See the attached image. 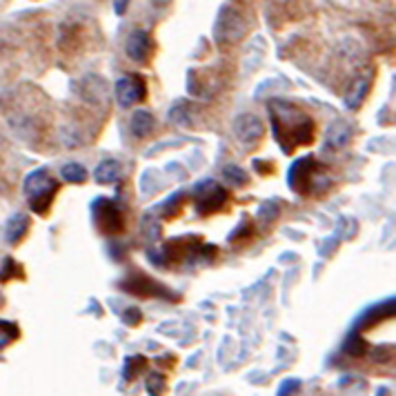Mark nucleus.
<instances>
[{
	"label": "nucleus",
	"instance_id": "16",
	"mask_svg": "<svg viewBox=\"0 0 396 396\" xmlns=\"http://www.w3.org/2000/svg\"><path fill=\"white\" fill-rule=\"evenodd\" d=\"M223 178L227 180V185H232V187H243L250 180L248 172L238 165H225L223 167Z\"/></svg>",
	"mask_w": 396,
	"mask_h": 396
},
{
	"label": "nucleus",
	"instance_id": "13",
	"mask_svg": "<svg viewBox=\"0 0 396 396\" xmlns=\"http://www.w3.org/2000/svg\"><path fill=\"white\" fill-rule=\"evenodd\" d=\"M352 139V127L345 120H332V125L327 127V136H325V145L330 149H341L349 143Z\"/></svg>",
	"mask_w": 396,
	"mask_h": 396
},
{
	"label": "nucleus",
	"instance_id": "18",
	"mask_svg": "<svg viewBox=\"0 0 396 396\" xmlns=\"http://www.w3.org/2000/svg\"><path fill=\"white\" fill-rule=\"evenodd\" d=\"M18 325H13L9 321H0V349H5L11 341L18 339Z\"/></svg>",
	"mask_w": 396,
	"mask_h": 396
},
{
	"label": "nucleus",
	"instance_id": "22",
	"mask_svg": "<svg viewBox=\"0 0 396 396\" xmlns=\"http://www.w3.org/2000/svg\"><path fill=\"white\" fill-rule=\"evenodd\" d=\"M123 318H125L127 325H139V323H141V312L136 310V308H129V310L123 314Z\"/></svg>",
	"mask_w": 396,
	"mask_h": 396
},
{
	"label": "nucleus",
	"instance_id": "1",
	"mask_svg": "<svg viewBox=\"0 0 396 396\" xmlns=\"http://www.w3.org/2000/svg\"><path fill=\"white\" fill-rule=\"evenodd\" d=\"M269 118H272V127L276 134L279 145L283 149L292 151L296 145H310L314 139V120L298 112L296 107L287 103H272L269 105Z\"/></svg>",
	"mask_w": 396,
	"mask_h": 396
},
{
	"label": "nucleus",
	"instance_id": "2",
	"mask_svg": "<svg viewBox=\"0 0 396 396\" xmlns=\"http://www.w3.org/2000/svg\"><path fill=\"white\" fill-rule=\"evenodd\" d=\"M58 180L50 174L47 167H38V170L29 172L23 182V192L29 201L32 211H36L38 216H45L50 211L54 196L58 194Z\"/></svg>",
	"mask_w": 396,
	"mask_h": 396
},
{
	"label": "nucleus",
	"instance_id": "15",
	"mask_svg": "<svg viewBox=\"0 0 396 396\" xmlns=\"http://www.w3.org/2000/svg\"><path fill=\"white\" fill-rule=\"evenodd\" d=\"M368 91H370V81H359V83H354V87H352V91H349L347 94V98H345V105L349 110H356V107H361V103L365 100V96H368Z\"/></svg>",
	"mask_w": 396,
	"mask_h": 396
},
{
	"label": "nucleus",
	"instance_id": "23",
	"mask_svg": "<svg viewBox=\"0 0 396 396\" xmlns=\"http://www.w3.org/2000/svg\"><path fill=\"white\" fill-rule=\"evenodd\" d=\"M3 303H5V296H3V292H0V308H3Z\"/></svg>",
	"mask_w": 396,
	"mask_h": 396
},
{
	"label": "nucleus",
	"instance_id": "12",
	"mask_svg": "<svg viewBox=\"0 0 396 396\" xmlns=\"http://www.w3.org/2000/svg\"><path fill=\"white\" fill-rule=\"evenodd\" d=\"M394 314V301L390 298L388 303H378V305H372L368 312H365L359 321H356V330H365V327H372L380 321H385Z\"/></svg>",
	"mask_w": 396,
	"mask_h": 396
},
{
	"label": "nucleus",
	"instance_id": "5",
	"mask_svg": "<svg viewBox=\"0 0 396 396\" xmlns=\"http://www.w3.org/2000/svg\"><path fill=\"white\" fill-rule=\"evenodd\" d=\"M243 34H245V21L243 16L232 9V7H225L221 11V16L216 21V27H214V36L221 45H232L236 42Z\"/></svg>",
	"mask_w": 396,
	"mask_h": 396
},
{
	"label": "nucleus",
	"instance_id": "4",
	"mask_svg": "<svg viewBox=\"0 0 396 396\" xmlns=\"http://www.w3.org/2000/svg\"><path fill=\"white\" fill-rule=\"evenodd\" d=\"M114 94H116V103L120 110H129L132 105L136 103H143L145 96H147V87H145V81L141 76L136 74H125L120 76L114 85Z\"/></svg>",
	"mask_w": 396,
	"mask_h": 396
},
{
	"label": "nucleus",
	"instance_id": "3",
	"mask_svg": "<svg viewBox=\"0 0 396 396\" xmlns=\"http://www.w3.org/2000/svg\"><path fill=\"white\" fill-rule=\"evenodd\" d=\"M194 207L201 216L214 214V211L223 209L227 203V192L219 185L216 180H203L194 187Z\"/></svg>",
	"mask_w": 396,
	"mask_h": 396
},
{
	"label": "nucleus",
	"instance_id": "20",
	"mask_svg": "<svg viewBox=\"0 0 396 396\" xmlns=\"http://www.w3.org/2000/svg\"><path fill=\"white\" fill-rule=\"evenodd\" d=\"M145 388L149 394H161L165 390V376L163 374H149L145 380Z\"/></svg>",
	"mask_w": 396,
	"mask_h": 396
},
{
	"label": "nucleus",
	"instance_id": "6",
	"mask_svg": "<svg viewBox=\"0 0 396 396\" xmlns=\"http://www.w3.org/2000/svg\"><path fill=\"white\" fill-rule=\"evenodd\" d=\"M94 219L96 225L100 227V232H107V234L123 232L125 227L123 209H120L116 201H110V198H100L98 203H94Z\"/></svg>",
	"mask_w": 396,
	"mask_h": 396
},
{
	"label": "nucleus",
	"instance_id": "8",
	"mask_svg": "<svg viewBox=\"0 0 396 396\" xmlns=\"http://www.w3.org/2000/svg\"><path fill=\"white\" fill-rule=\"evenodd\" d=\"M125 54L129 60H134L136 65H147L151 54H154V40L145 32V29H134L127 36L125 42Z\"/></svg>",
	"mask_w": 396,
	"mask_h": 396
},
{
	"label": "nucleus",
	"instance_id": "7",
	"mask_svg": "<svg viewBox=\"0 0 396 396\" xmlns=\"http://www.w3.org/2000/svg\"><path fill=\"white\" fill-rule=\"evenodd\" d=\"M232 129L243 145H256L265 134V123L256 114H240L234 118Z\"/></svg>",
	"mask_w": 396,
	"mask_h": 396
},
{
	"label": "nucleus",
	"instance_id": "11",
	"mask_svg": "<svg viewBox=\"0 0 396 396\" xmlns=\"http://www.w3.org/2000/svg\"><path fill=\"white\" fill-rule=\"evenodd\" d=\"M123 172H125V167L120 161L116 158H105L103 163L96 165V170H94V180L98 182V185H112V182L120 180L123 178Z\"/></svg>",
	"mask_w": 396,
	"mask_h": 396
},
{
	"label": "nucleus",
	"instance_id": "21",
	"mask_svg": "<svg viewBox=\"0 0 396 396\" xmlns=\"http://www.w3.org/2000/svg\"><path fill=\"white\" fill-rule=\"evenodd\" d=\"M301 390V380L298 378H285L279 385V396H287V394H296Z\"/></svg>",
	"mask_w": 396,
	"mask_h": 396
},
{
	"label": "nucleus",
	"instance_id": "17",
	"mask_svg": "<svg viewBox=\"0 0 396 396\" xmlns=\"http://www.w3.org/2000/svg\"><path fill=\"white\" fill-rule=\"evenodd\" d=\"M343 352L349 356H363L365 352H368V343L363 341L359 332H354V334H349L347 341L343 343Z\"/></svg>",
	"mask_w": 396,
	"mask_h": 396
},
{
	"label": "nucleus",
	"instance_id": "19",
	"mask_svg": "<svg viewBox=\"0 0 396 396\" xmlns=\"http://www.w3.org/2000/svg\"><path fill=\"white\" fill-rule=\"evenodd\" d=\"M258 211H261V214H258V216H267V219H265V223H272L274 219L279 216V211H281V203H279V201H267V203H263V205H261V209H258Z\"/></svg>",
	"mask_w": 396,
	"mask_h": 396
},
{
	"label": "nucleus",
	"instance_id": "10",
	"mask_svg": "<svg viewBox=\"0 0 396 396\" xmlns=\"http://www.w3.org/2000/svg\"><path fill=\"white\" fill-rule=\"evenodd\" d=\"M129 129L134 139H149L156 129V118L147 110H136L129 118Z\"/></svg>",
	"mask_w": 396,
	"mask_h": 396
},
{
	"label": "nucleus",
	"instance_id": "9",
	"mask_svg": "<svg viewBox=\"0 0 396 396\" xmlns=\"http://www.w3.org/2000/svg\"><path fill=\"white\" fill-rule=\"evenodd\" d=\"M27 230H29V216L25 211H13L5 223V240L9 245H18L27 236Z\"/></svg>",
	"mask_w": 396,
	"mask_h": 396
},
{
	"label": "nucleus",
	"instance_id": "14",
	"mask_svg": "<svg viewBox=\"0 0 396 396\" xmlns=\"http://www.w3.org/2000/svg\"><path fill=\"white\" fill-rule=\"evenodd\" d=\"M60 178L65 182H71V185H81V182L87 180V170L81 163H67L60 167Z\"/></svg>",
	"mask_w": 396,
	"mask_h": 396
}]
</instances>
